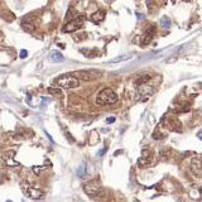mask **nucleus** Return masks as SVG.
Listing matches in <instances>:
<instances>
[{"label": "nucleus", "instance_id": "1", "mask_svg": "<svg viewBox=\"0 0 202 202\" xmlns=\"http://www.w3.org/2000/svg\"><path fill=\"white\" fill-rule=\"evenodd\" d=\"M54 85L62 87V88H66V90H71V88H76L80 85V81L75 75L64 73L54 80Z\"/></svg>", "mask_w": 202, "mask_h": 202}, {"label": "nucleus", "instance_id": "2", "mask_svg": "<svg viewBox=\"0 0 202 202\" xmlns=\"http://www.w3.org/2000/svg\"><path fill=\"white\" fill-rule=\"evenodd\" d=\"M116 101H117V95L111 88H104L96 96L97 105H110V104H115Z\"/></svg>", "mask_w": 202, "mask_h": 202}, {"label": "nucleus", "instance_id": "3", "mask_svg": "<svg viewBox=\"0 0 202 202\" xmlns=\"http://www.w3.org/2000/svg\"><path fill=\"white\" fill-rule=\"evenodd\" d=\"M20 188L23 191V193H24L25 196H28V197H30V198H33V200H39L44 195L43 191H41L39 188H35V187H33L30 183L27 182V181H23L20 183Z\"/></svg>", "mask_w": 202, "mask_h": 202}, {"label": "nucleus", "instance_id": "4", "mask_svg": "<svg viewBox=\"0 0 202 202\" xmlns=\"http://www.w3.org/2000/svg\"><path fill=\"white\" fill-rule=\"evenodd\" d=\"M85 15H78L76 17L75 19L70 20L68 23H66V25L62 28V33H73V32H77L80 28L85 23Z\"/></svg>", "mask_w": 202, "mask_h": 202}, {"label": "nucleus", "instance_id": "5", "mask_svg": "<svg viewBox=\"0 0 202 202\" xmlns=\"http://www.w3.org/2000/svg\"><path fill=\"white\" fill-rule=\"evenodd\" d=\"M163 125L172 131H177V133L182 131V124L176 116H166L163 119Z\"/></svg>", "mask_w": 202, "mask_h": 202}, {"label": "nucleus", "instance_id": "6", "mask_svg": "<svg viewBox=\"0 0 202 202\" xmlns=\"http://www.w3.org/2000/svg\"><path fill=\"white\" fill-rule=\"evenodd\" d=\"M83 192L91 198H95L97 193L100 192V183L97 181H90L86 185H83Z\"/></svg>", "mask_w": 202, "mask_h": 202}, {"label": "nucleus", "instance_id": "7", "mask_svg": "<svg viewBox=\"0 0 202 202\" xmlns=\"http://www.w3.org/2000/svg\"><path fill=\"white\" fill-rule=\"evenodd\" d=\"M153 158H154V156H153V152H152V150L148 149V148H144V149L142 150V156H140L139 161H138V166H139V167L149 166V164L152 163Z\"/></svg>", "mask_w": 202, "mask_h": 202}, {"label": "nucleus", "instance_id": "8", "mask_svg": "<svg viewBox=\"0 0 202 202\" xmlns=\"http://www.w3.org/2000/svg\"><path fill=\"white\" fill-rule=\"evenodd\" d=\"M153 93H154V88L152 86L147 85V83L140 85L139 88H138V96H139V100H142V101L148 100V98L153 95Z\"/></svg>", "mask_w": 202, "mask_h": 202}, {"label": "nucleus", "instance_id": "9", "mask_svg": "<svg viewBox=\"0 0 202 202\" xmlns=\"http://www.w3.org/2000/svg\"><path fill=\"white\" fill-rule=\"evenodd\" d=\"M75 76L77 78H81L83 81H91V80H95L100 76V72L96 71H78L75 72Z\"/></svg>", "mask_w": 202, "mask_h": 202}, {"label": "nucleus", "instance_id": "10", "mask_svg": "<svg viewBox=\"0 0 202 202\" xmlns=\"http://www.w3.org/2000/svg\"><path fill=\"white\" fill-rule=\"evenodd\" d=\"M154 33H156V29L154 27H149L147 30L144 32V34L140 38V46H147L148 43H150V41L154 37Z\"/></svg>", "mask_w": 202, "mask_h": 202}, {"label": "nucleus", "instance_id": "11", "mask_svg": "<svg viewBox=\"0 0 202 202\" xmlns=\"http://www.w3.org/2000/svg\"><path fill=\"white\" fill-rule=\"evenodd\" d=\"M22 28L28 33H33L35 30V23L30 17L24 18V19L22 20Z\"/></svg>", "mask_w": 202, "mask_h": 202}, {"label": "nucleus", "instance_id": "12", "mask_svg": "<svg viewBox=\"0 0 202 202\" xmlns=\"http://www.w3.org/2000/svg\"><path fill=\"white\" fill-rule=\"evenodd\" d=\"M14 157H15V152H14V150H8V152L5 153L4 159H5L8 166H19V163L14 161Z\"/></svg>", "mask_w": 202, "mask_h": 202}, {"label": "nucleus", "instance_id": "13", "mask_svg": "<svg viewBox=\"0 0 202 202\" xmlns=\"http://www.w3.org/2000/svg\"><path fill=\"white\" fill-rule=\"evenodd\" d=\"M105 17H106V13L104 10H97L95 13H92L91 20L93 23H100V22H102V20L105 19Z\"/></svg>", "mask_w": 202, "mask_h": 202}, {"label": "nucleus", "instance_id": "14", "mask_svg": "<svg viewBox=\"0 0 202 202\" xmlns=\"http://www.w3.org/2000/svg\"><path fill=\"white\" fill-rule=\"evenodd\" d=\"M131 57H133V54H130V53H124V54H120V56H117V57L112 58V59L110 61V63H119V62H124V61L130 59Z\"/></svg>", "mask_w": 202, "mask_h": 202}, {"label": "nucleus", "instance_id": "15", "mask_svg": "<svg viewBox=\"0 0 202 202\" xmlns=\"http://www.w3.org/2000/svg\"><path fill=\"white\" fill-rule=\"evenodd\" d=\"M49 58H51L52 62H57V63L58 62H63L64 61V57L61 54V52H58V51H53V52H51Z\"/></svg>", "mask_w": 202, "mask_h": 202}, {"label": "nucleus", "instance_id": "16", "mask_svg": "<svg viewBox=\"0 0 202 202\" xmlns=\"http://www.w3.org/2000/svg\"><path fill=\"white\" fill-rule=\"evenodd\" d=\"M191 166L192 168L196 171V172H202V161L198 158H193L191 162Z\"/></svg>", "mask_w": 202, "mask_h": 202}, {"label": "nucleus", "instance_id": "17", "mask_svg": "<svg viewBox=\"0 0 202 202\" xmlns=\"http://www.w3.org/2000/svg\"><path fill=\"white\" fill-rule=\"evenodd\" d=\"M72 38L75 42H81L83 39L87 38V33L86 32H78V33H73L72 34Z\"/></svg>", "mask_w": 202, "mask_h": 202}, {"label": "nucleus", "instance_id": "18", "mask_svg": "<svg viewBox=\"0 0 202 202\" xmlns=\"http://www.w3.org/2000/svg\"><path fill=\"white\" fill-rule=\"evenodd\" d=\"M150 80V76L149 75H143V76H140L135 83H137V86H140V85H144V83H148V81Z\"/></svg>", "mask_w": 202, "mask_h": 202}, {"label": "nucleus", "instance_id": "19", "mask_svg": "<svg viewBox=\"0 0 202 202\" xmlns=\"http://www.w3.org/2000/svg\"><path fill=\"white\" fill-rule=\"evenodd\" d=\"M147 7L149 9V12H152V13H154L157 10V7H156V4H154L153 0H148V1H147Z\"/></svg>", "mask_w": 202, "mask_h": 202}, {"label": "nucleus", "instance_id": "20", "mask_svg": "<svg viewBox=\"0 0 202 202\" xmlns=\"http://www.w3.org/2000/svg\"><path fill=\"white\" fill-rule=\"evenodd\" d=\"M47 91H48L49 93H52V95H61V93H62L58 87H48L47 88Z\"/></svg>", "mask_w": 202, "mask_h": 202}, {"label": "nucleus", "instance_id": "21", "mask_svg": "<svg viewBox=\"0 0 202 202\" xmlns=\"http://www.w3.org/2000/svg\"><path fill=\"white\" fill-rule=\"evenodd\" d=\"M161 23H162V27H164V28H169V25H171V20H169V18H167V17H163Z\"/></svg>", "mask_w": 202, "mask_h": 202}, {"label": "nucleus", "instance_id": "22", "mask_svg": "<svg viewBox=\"0 0 202 202\" xmlns=\"http://www.w3.org/2000/svg\"><path fill=\"white\" fill-rule=\"evenodd\" d=\"M77 174L80 176V177H85V166H82L78 168V171H77Z\"/></svg>", "mask_w": 202, "mask_h": 202}, {"label": "nucleus", "instance_id": "23", "mask_svg": "<svg viewBox=\"0 0 202 202\" xmlns=\"http://www.w3.org/2000/svg\"><path fill=\"white\" fill-rule=\"evenodd\" d=\"M43 169H44V168H43V167H39V166H38V167H37V166L33 167V172H34L35 174H39V173L43 171Z\"/></svg>", "mask_w": 202, "mask_h": 202}, {"label": "nucleus", "instance_id": "24", "mask_svg": "<svg viewBox=\"0 0 202 202\" xmlns=\"http://www.w3.org/2000/svg\"><path fill=\"white\" fill-rule=\"evenodd\" d=\"M27 56H28V51H25V49H22V51H20L19 57H20V58H25Z\"/></svg>", "mask_w": 202, "mask_h": 202}, {"label": "nucleus", "instance_id": "25", "mask_svg": "<svg viewBox=\"0 0 202 202\" xmlns=\"http://www.w3.org/2000/svg\"><path fill=\"white\" fill-rule=\"evenodd\" d=\"M114 121H115V117L114 116H111V117H109V119H106V123H114Z\"/></svg>", "mask_w": 202, "mask_h": 202}, {"label": "nucleus", "instance_id": "26", "mask_svg": "<svg viewBox=\"0 0 202 202\" xmlns=\"http://www.w3.org/2000/svg\"><path fill=\"white\" fill-rule=\"evenodd\" d=\"M105 152H106V147H104V149H102V150H100V152L97 153V156H102V154H104Z\"/></svg>", "mask_w": 202, "mask_h": 202}, {"label": "nucleus", "instance_id": "27", "mask_svg": "<svg viewBox=\"0 0 202 202\" xmlns=\"http://www.w3.org/2000/svg\"><path fill=\"white\" fill-rule=\"evenodd\" d=\"M197 138L200 140H202V131H198V133H197Z\"/></svg>", "mask_w": 202, "mask_h": 202}, {"label": "nucleus", "instance_id": "28", "mask_svg": "<svg viewBox=\"0 0 202 202\" xmlns=\"http://www.w3.org/2000/svg\"><path fill=\"white\" fill-rule=\"evenodd\" d=\"M185 1H186V3H190V1H192V0H185Z\"/></svg>", "mask_w": 202, "mask_h": 202}, {"label": "nucleus", "instance_id": "29", "mask_svg": "<svg viewBox=\"0 0 202 202\" xmlns=\"http://www.w3.org/2000/svg\"><path fill=\"white\" fill-rule=\"evenodd\" d=\"M200 192H201V195H202V187H201V188H200Z\"/></svg>", "mask_w": 202, "mask_h": 202}, {"label": "nucleus", "instance_id": "30", "mask_svg": "<svg viewBox=\"0 0 202 202\" xmlns=\"http://www.w3.org/2000/svg\"><path fill=\"white\" fill-rule=\"evenodd\" d=\"M7 202H12V201H7Z\"/></svg>", "mask_w": 202, "mask_h": 202}]
</instances>
